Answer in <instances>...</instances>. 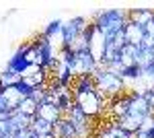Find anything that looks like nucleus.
<instances>
[{"mask_svg": "<svg viewBox=\"0 0 154 138\" xmlns=\"http://www.w3.org/2000/svg\"><path fill=\"white\" fill-rule=\"evenodd\" d=\"M131 95V105H130V114L138 115V117H146V115L152 114L150 105L146 101V95H140V93H130Z\"/></svg>", "mask_w": 154, "mask_h": 138, "instance_id": "f8f14e48", "label": "nucleus"}, {"mask_svg": "<svg viewBox=\"0 0 154 138\" xmlns=\"http://www.w3.org/2000/svg\"><path fill=\"white\" fill-rule=\"evenodd\" d=\"M35 117H39V120H45V122H49V124H58L60 120L64 117V111L60 109L58 105L54 103H41L39 107H37V114Z\"/></svg>", "mask_w": 154, "mask_h": 138, "instance_id": "1a4fd4ad", "label": "nucleus"}, {"mask_svg": "<svg viewBox=\"0 0 154 138\" xmlns=\"http://www.w3.org/2000/svg\"><path fill=\"white\" fill-rule=\"evenodd\" d=\"M88 25H91V21H88V19H84V17H74V19H70V21H68V23H64L66 41H68V39H72V37H76V35L84 33V31L88 29Z\"/></svg>", "mask_w": 154, "mask_h": 138, "instance_id": "9d476101", "label": "nucleus"}, {"mask_svg": "<svg viewBox=\"0 0 154 138\" xmlns=\"http://www.w3.org/2000/svg\"><path fill=\"white\" fill-rule=\"evenodd\" d=\"M41 37L48 41L56 52L66 50V33H64V21H54L48 25V29L41 33Z\"/></svg>", "mask_w": 154, "mask_h": 138, "instance_id": "0eeeda50", "label": "nucleus"}, {"mask_svg": "<svg viewBox=\"0 0 154 138\" xmlns=\"http://www.w3.org/2000/svg\"><path fill=\"white\" fill-rule=\"evenodd\" d=\"M97 70H99V64L91 58L88 52H82V54H74L72 58V66H70V74L72 79H82V76H93Z\"/></svg>", "mask_w": 154, "mask_h": 138, "instance_id": "423d86ee", "label": "nucleus"}, {"mask_svg": "<svg viewBox=\"0 0 154 138\" xmlns=\"http://www.w3.org/2000/svg\"><path fill=\"white\" fill-rule=\"evenodd\" d=\"M21 85V74H17L14 70L4 68L0 72V89H6V87H17Z\"/></svg>", "mask_w": 154, "mask_h": 138, "instance_id": "f3484780", "label": "nucleus"}, {"mask_svg": "<svg viewBox=\"0 0 154 138\" xmlns=\"http://www.w3.org/2000/svg\"><path fill=\"white\" fill-rule=\"evenodd\" d=\"M152 52H154V50H152Z\"/></svg>", "mask_w": 154, "mask_h": 138, "instance_id": "b1692460", "label": "nucleus"}, {"mask_svg": "<svg viewBox=\"0 0 154 138\" xmlns=\"http://www.w3.org/2000/svg\"><path fill=\"white\" fill-rule=\"evenodd\" d=\"M138 56H140V47L125 43L119 54V62L123 64V68H134V66H138Z\"/></svg>", "mask_w": 154, "mask_h": 138, "instance_id": "ddd939ff", "label": "nucleus"}, {"mask_svg": "<svg viewBox=\"0 0 154 138\" xmlns=\"http://www.w3.org/2000/svg\"><path fill=\"white\" fill-rule=\"evenodd\" d=\"M146 101H148V105H150V109H152V114H154V89L146 93Z\"/></svg>", "mask_w": 154, "mask_h": 138, "instance_id": "412c9836", "label": "nucleus"}, {"mask_svg": "<svg viewBox=\"0 0 154 138\" xmlns=\"http://www.w3.org/2000/svg\"><path fill=\"white\" fill-rule=\"evenodd\" d=\"M142 120L144 117H138V115H123V117H119V120H115L117 122V126L121 128V130H125L128 134H136L138 130H140V126H142Z\"/></svg>", "mask_w": 154, "mask_h": 138, "instance_id": "dca6fc26", "label": "nucleus"}, {"mask_svg": "<svg viewBox=\"0 0 154 138\" xmlns=\"http://www.w3.org/2000/svg\"><path fill=\"white\" fill-rule=\"evenodd\" d=\"M123 35H125V41L130 43V46H136L140 47L144 41V27L138 23H131V21H128L125 23V27H123Z\"/></svg>", "mask_w": 154, "mask_h": 138, "instance_id": "9b49d317", "label": "nucleus"}, {"mask_svg": "<svg viewBox=\"0 0 154 138\" xmlns=\"http://www.w3.org/2000/svg\"><path fill=\"white\" fill-rule=\"evenodd\" d=\"M128 21L146 27L148 23L154 21V11L152 8H131V11H128Z\"/></svg>", "mask_w": 154, "mask_h": 138, "instance_id": "4468645a", "label": "nucleus"}, {"mask_svg": "<svg viewBox=\"0 0 154 138\" xmlns=\"http://www.w3.org/2000/svg\"><path fill=\"white\" fill-rule=\"evenodd\" d=\"M37 138H56V136H54V132H51V134H43V136H37Z\"/></svg>", "mask_w": 154, "mask_h": 138, "instance_id": "5701e85b", "label": "nucleus"}, {"mask_svg": "<svg viewBox=\"0 0 154 138\" xmlns=\"http://www.w3.org/2000/svg\"><path fill=\"white\" fill-rule=\"evenodd\" d=\"M93 82H95L99 95L105 99L107 103H111L113 99H117V97H121V95L125 93L123 81H121L119 76H115V74L107 72L103 64H99V70L93 74Z\"/></svg>", "mask_w": 154, "mask_h": 138, "instance_id": "f03ea898", "label": "nucleus"}, {"mask_svg": "<svg viewBox=\"0 0 154 138\" xmlns=\"http://www.w3.org/2000/svg\"><path fill=\"white\" fill-rule=\"evenodd\" d=\"M134 138H152V134H150V132H144V130H138V132L134 134Z\"/></svg>", "mask_w": 154, "mask_h": 138, "instance_id": "4be33fe9", "label": "nucleus"}, {"mask_svg": "<svg viewBox=\"0 0 154 138\" xmlns=\"http://www.w3.org/2000/svg\"><path fill=\"white\" fill-rule=\"evenodd\" d=\"M70 89H72V97H74V105L84 115H88L91 120H99L107 111L109 103L99 95L95 82H93V76L76 79V81L72 82Z\"/></svg>", "mask_w": 154, "mask_h": 138, "instance_id": "f257e3e1", "label": "nucleus"}, {"mask_svg": "<svg viewBox=\"0 0 154 138\" xmlns=\"http://www.w3.org/2000/svg\"><path fill=\"white\" fill-rule=\"evenodd\" d=\"M93 23L105 33L107 39H113L117 33L123 31V27L128 23V11H121V8H107V11H101V12H97Z\"/></svg>", "mask_w": 154, "mask_h": 138, "instance_id": "7ed1b4c3", "label": "nucleus"}, {"mask_svg": "<svg viewBox=\"0 0 154 138\" xmlns=\"http://www.w3.org/2000/svg\"><path fill=\"white\" fill-rule=\"evenodd\" d=\"M31 130L35 136H43V134H51L54 132V124H49L45 120H39V117H33L31 122Z\"/></svg>", "mask_w": 154, "mask_h": 138, "instance_id": "6ab92c4d", "label": "nucleus"}, {"mask_svg": "<svg viewBox=\"0 0 154 138\" xmlns=\"http://www.w3.org/2000/svg\"><path fill=\"white\" fill-rule=\"evenodd\" d=\"M54 136L56 138H78L76 128L68 117H62L58 124H54Z\"/></svg>", "mask_w": 154, "mask_h": 138, "instance_id": "2eb2a0df", "label": "nucleus"}, {"mask_svg": "<svg viewBox=\"0 0 154 138\" xmlns=\"http://www.w3.org/2000/svg\"><path fill=\"white\" fill-rule=\"evenodd\" d=\"M88 54L91 58L95 60L97 64H103L105 62V54H107V43H109V39L105 37V33L97 27L93 21L88 25Z\"/></svg>", "mask_w": 154, "mask_h": 138, "instance_id": "20e7f679", "label": "nucleus"}, {"mask_svg": "<svg viewBox=\"0 0 154 138\" xmlns=\"http://www.w3.org/2000/svg\"><path fill=\"white\" fill-rule=\"evenodd\" d=\"M37 107H39V103H37L35 99H33V97L29 95V97H25V101L21 103V107H19L17 111H21L23 115H29V117H35Z\"/></svg>", "mask_w": 154, "mask_h": 138, "instance_id": "aec40b11", "label": "nucleus"}, {"mask_svg": "<svg viewBox=\"0 0 154 138\" xmlns=\"http://www.w3.org/2000/svg\"><path fill=\"white\" fill-rule=\"evenodd\" d=\"M29 89H25L23 85H17V87H6V89H0V103L6 111H17L21 103L25 101V97H29Z\"/></svg>", "mask_w": 154, "mask_h": 138, "instance_id": "39448f33", "label": "nucleus"}, {"mask_svg": "<svg viewBox=\"0 0 154 138\" xmlns=\"http://www.w3.org/2000/svg\"><path fill=\"white\" fill-rule=\"evenodd\" d=\"M93 138H134V134L121 130L115 120H109L107 124H97V132Z\"/></svg>", "mask_w": 154, "mask_h": 138, "instance_id": "6e6552de", "label": "nucleus"}, {"mask_svg": "<svg viewBox=\"0 0 154 138\" xmlns=\"http://www.w3.org/2000/svg\"><path fill=\"white\" fill-rule=\"evenodd\" d=\"M154 66V52L140 47V56H138V68L140 70H150Z\"/></svg>", "mask_w": 154, "mask_h": 138, "instance_id": "a211bd4d", "label": "nucleus"}]
</instances>
